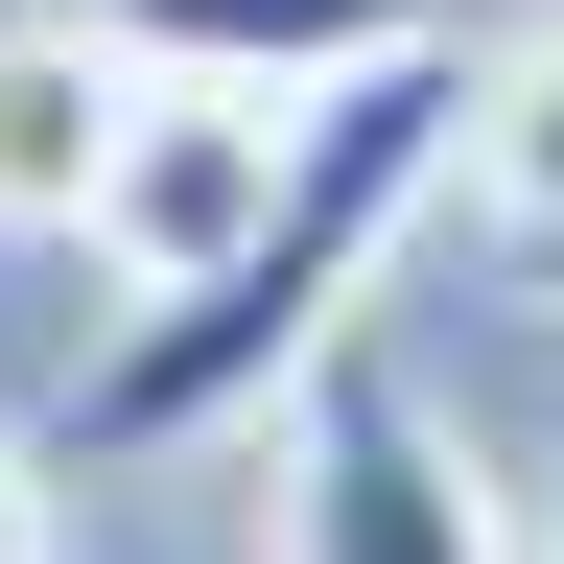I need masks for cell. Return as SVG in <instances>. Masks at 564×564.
Returning a JSON list of instances; mask_svg holds the SVG:
<instances>
[{"mask_svg":"<svg viewBox=\"0 0 564 564\" xmlns=\"http://www.w3.org/2000/svg\"><path fill=\"white\" fill-rule=\"evenodd\" d=\"M470 47L494 24H423L377 70H329L306 118H282V188H259V236L188 282V306H118V352L70 377V470H165L212 447V423H282V377L377 306V259H400V212L470 165Z\"/></svg>","mask_w":564,"mask_h":564,"instance_id":"obj_1","label":"cell"},{"mask_svg":"<svg viewBox=\"0 0 564 564\" xmlns=\"http://www.w3.org/2000/svg\"><path fill=\"white\" fill-rule=\"evenodd\" d=\"M259 564H518L494 541V470L447 447V400L377 329H329L282 377V518H259Z\"/></svg>","mask_w":564,"mask_h":564,"instance_id":"obj_2","label":"cell"},{"mask_svg":"<svg viewBox=\"0 0 564 564\" xmlns=\"http://www.w3.org/2000/svg\"><path fill=\"white\" fill-rule=\"evenodd\" d=\"M282 118H306V95H236V70H141V95H118V141H95V212H70V259H95L118 306H188V282L259 236Z\"/></svg>","mask_w":564,"mask_h":564,"instance_id":"obj_3","label":"cell"},{"mask_svg":"<svg viewBox=\"0 0 564 564\" xmlns=\"http://www.w3.org/2000/svg\"><path fill=\"white\" fill-rule=\"evenodd\" d=\"M118 70H236V95H329V70H377L423 24H494V0H70Z\"/></svg>","mask_w":564,"mask_h":564,"instance_id":"obj_4","label":"cell"},{"mask_svg":"<svg viewBox=\"0 0 564 564\" xmlns=\"http://www.w3.org/2000/svg\"><path fill=\"white\" fill-rule=\"evenodd\" d=\"M118 95H141V70L70 24V0H0V236H70V212H95Z\"/></svg>","mask_w":564,"mask_h":564,"instance_id":"obj_5","label":"cell"},{"mask_svg":"<svg viewBox=\"0 0 564 564\" xmlns=\"http://www.w3.org/2000/svg\"><path fill=\"white\" fill-rule=\"evenodd\" d=\"M470 212H494V259L564 306V0H518V24L470 47Z\"/></svg>","mask_w":564,"mask_h":564,"instance_id":"obj_6","label":"cell"},{"mask_svg":"<svg viewBox=\"0 0 564 564\" xmlns=\"http://www.w3.org/2000/svg\"><path fill=\"white\" fill-rule=\"evenodd\" d=\"M0 564H47V447H0Z\"/></svg>","mask_w":564,"mask_h":564,"instance_id":"obj_7","label":"cell"}]
</instances>
